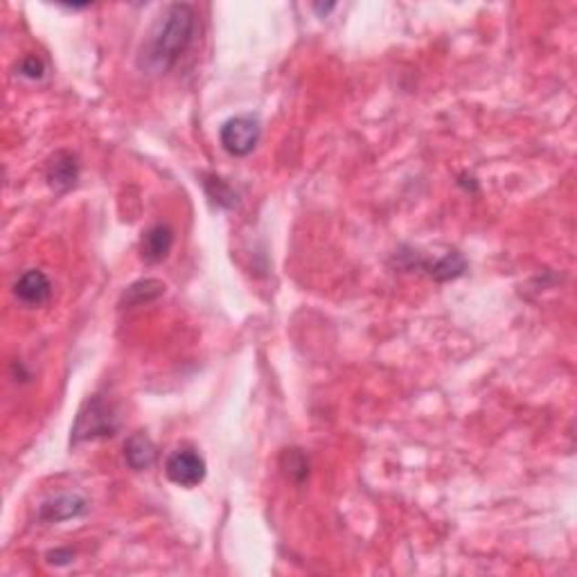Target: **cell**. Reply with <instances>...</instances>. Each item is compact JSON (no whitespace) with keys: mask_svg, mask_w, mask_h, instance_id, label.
I'll list each match as a JSON object with an SVG mask.
<instances>
[{"mask_svg":"<svg viewBox=\"0 0 577 577\" xmlns=\"http://www.w3.org/2000/svg\"><path fill=\"white\" fill-rule=\"evenodd\" d=\"M314 9H316V12H321V14H327V12H332L334 5H314Z\"/></svg>","mask_w":577,"mask_h":577,"instance_id":"16","label":"cell"},{"mask_svg":"<svg viewBox=\"0 0 577 577\" xmlns=\"http://www.w3.org/2000/svg\"><path fill=\"white\" fill-rule=\"evenodd\" d=\"M165 294V284L160 280H138L131 287H127V291L122 294L120 304L122 307H138V304H147L154 303L156 298Z\"/></svg>","mask_w":577,"mask_h":577,"instance_id":"10","label":"cell"},{"mask_svg":"<svg viewBox=\"0 0 577 577\" xmlns=\"http://www.w3.org/2000/svg\"><path fill=\"white\" fill-rule=\"evenodd\" d=\"M47 562H50V564H55V566L70 564V562H73V551H68V548H66V551L47 552Z\"/></svg>","mask_w":577,"mask_h":577,"instance_id":"15","label":"cell"},{"mask_svg":"<svg viewBox=\"0 0 577 577\" xmlns=\"http://www.w3.org/2000/svg\"><path fill=\"white\" fill-rule=\"evenodd\" d=\"M18 73L23 75V77L27 79H43V75H46V64H43V59L39 55H27L23 57L21 64H18Z\"/></svg>","mask_w":577,"mask_h":577,"instance_id":"14","label":"cell"},{"mask_svg":"<svg viewBox=\"0 0 577 577\" xmlns=\"http://www.w3.org/2000/svg\"><path fill=\"white\" fill-rule=\"evenodd\" d=\"M171 246H174V231L167 223H154L142 232L140 255L147 264H160L167 260Z\"/></svg>","mask_w":577,"mask_h":577,"instance_id":"8","label":"cell"},{"mask_svg":"<svg viewBox=\"0 0 577 577\" xmlns=\"http://www.w3.org/2000/svg\"><path fill=\"white\" fill-rule=\"evenodd\" d=\"M165 474L179 488L192 489L206 479V460L194 449H176L167 458Z\"/></svg>","mask_w":577,"mask_h":577,"instance_id":"4","label":"cell"},{"mask_svg":"<svg viewBox=\"0 0 577 577\" xmlns=\"http://www.w3.org/2000/svg\"><path fill=\"white\" fill-rule=\"evenodd\" d=\"M46 179L55 192H68L70 188H75L79 179L77 156L70 154V151H57L47 163Z\"/></svg>","mask_w":577,"mask_h":577,"instance_id":"6","label":"cell"},{"mask_svg":"<svg viewBox=\"0 0 577 577\" xmlns=\"http://www.w3.org/2000/svg\"><path fill=\"white\" fill-rule=\"evenodd\" d=\"M88 508V500L79 494H61L46 500L39 510V519L43 523H64L70 519L82 517Z\"/></svg>","mask_w":577,"mask_h":577,"instance_id":"7","label":"cell"},{"mask_svg":"<svg viewBox=\"0 0 577 577\" xmlns=\"http://www.w3.org/2000/svg\"><path fill=\"white\" fill-rule=\"evenodd\" d=\"M203 185H206L208 197L212 199L214 203H219L222 208H235L237 206V199L240 197H237L235 190H232L223 179H219V176H208V179L203 180Z\"/></svg>","mask_w":577,"mask_h":577,"instance_id":"12","label":"cell"},{"mask_svg":"<svg viewBox=\"0 0 577 577\" xmlns=\"http://www.w3.org/2000/svg\"><path fill=\"white\" fill-rule=\"evenodd\" d=\"M124 462L129 469L145 471L156 462V447L147 433H133L124 442Z\"/></svg>","mask_w":577,"mask_h":577,"instance_id":"9","label":"cell"},{"mask_svg":"<svg viewBox=\"0 0 577 577\" xmlns=\"http://www.w3.org/2000/svg\"><path fill=\"white\" fill-rule=\"evenodd\" d=\"M14 295L26 307H43L52 295V283L39 269H30L16 280Z\"/></svg>","mask_w":577,"mask_h":577,"instance_id":"5","label":"cell"},{"mask_svg":"<svg viewBox=\"0 0 577 577\" xmlns=\"http://www.w3.org/2000/svg\"><path fill=\"white\" fill-rule=\"evenodd\" d=\"M283 467L287 476L295 483H303L309 476V460L300 449H287L283 456Z\"/></svg>","mask_w":577,"mask_h":577,"instance_id":"13","label":"cell"},{"mask_svg":"<svg viewBox=\"0 0 577 577\" xmlns=\"http://www.w3.org/2000/svg\"><path fill=\"white\" fill-rule=\"evenodd\" d=\"M424 269L428 271V275H431L433 280H438V283H447V280H456L458 275L465 273L467 262L458 251H449L445 257L433 262V264L424 262Z\"/></svg>","mask_w":577,"mask_h":577,"instance_id":"11","label":"cell"},{"mask_svg":"<svg viewBox=\"0 0 577 577\" xmlns=\"http://www.w3.org/2000/svg\"><path fill=\"white\" fill-rule=\"evenodd\" d=\"M260 120L252 116H235L223 122L222 129H219V142L235 159L251 154L257 147V142H260Z\"/></svg>","mask_w":577,"mask_h":577,"instance_id":"3","label":"cell"},{"mask_svg":"<svg viewBox=\"0 0 577 577\" xmlns=\"http://www.w3.org/2000/svg\"><path fill=\"white\" fill-rule=\"evenodd\" d=\"M197 12L188 3L167 5L142 43L138 66L147 73H167L192 46Z\"/></svg>","mask_w":577,"mask_h":577,"instance_id":"1","label":"cell"},{"mask_svg":"<svg viewBox=\"0 0 577 577\" xmlns=\"http://www.w3.org/2000/svg\"><path fill=\"white\" fill-rule=\"evenodd\" d=\"M118 428H120V419H118L111 404L104 402L99 395H93L82 407L77 419H75L73 431H70V445L113 438Z\"/></svg>","mask_w":577,"mask_h":577,"instance_id":"2","label":"cell"}]
</instances>
